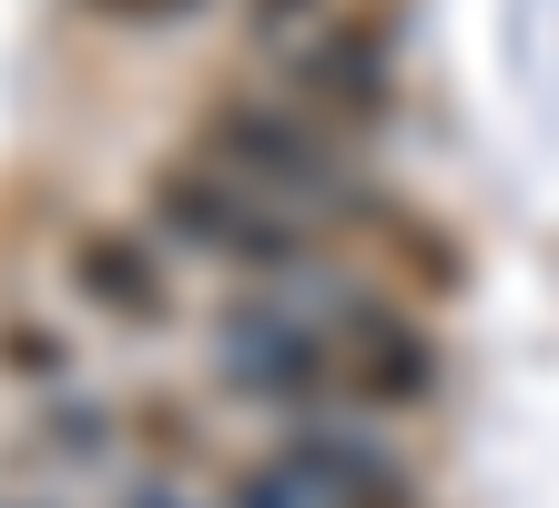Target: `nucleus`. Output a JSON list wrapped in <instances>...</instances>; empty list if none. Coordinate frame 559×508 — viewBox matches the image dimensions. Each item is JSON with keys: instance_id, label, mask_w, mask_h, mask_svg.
<instances>
[{"instance_id": "obj_1", "label": "nucleus", "mask_w": 559, "mask_h": 508, "mask_svg": "<svg viewBox=\"0 0 559 508\" xmlns=\"http://www.w3.org/2000/svg\"><path fill=\"white\" fill-rule=\"evenodd\" d=\"M183 153H204V163H224L235 184L295 203V214H316L325 234L367 224L377 203H386L367 143H356V132H336L325 113H306V102H285L275 82H214L204 102H193Z\"/></svg>"}, {"instance_id": "obj_2", "label": "nucleus", "mask_w": 559, "mask_h": 508, "mask_svg": "<svg viewBox=\"0 0 559 508\" xmlns=\"http://www.w3.org/2000/svg\"><path fill=\"white\" fill-rule=\"evenodd\" d=\"M143 224L174 255L224 264V285H306V295H325V275H336L316 214H295V203L235 184L204 153H163L153 174H143Z\"/></svg>"}, {"instance_id": "obj_3", "label": "nucleus", "mask_w": 559, "mask_h": 508, "mask_svg": "<svg viewBox=\"0 0 559 508\" xmlns=\"http://www.w3.org/2000/svg\"><path fill=\"white\" fill-rule=\"evenodd\" d=\"M254 72L285 102L325 113L336 132H356V143H386L397 132V11L377 0V11L316 31V42H275V51H254Z\"/></svg>"}, {"instance_id": "obj_4", "label": "nucleus", "mask_w": 559, "mask_h": 508, "mask_svg": "<svg viewBox=\"0 0 559 508\" xmlns=\"http://www.w3.org/2000/svg\"><path fill=\"white\" fill-rule=\"evenodd\" d=\"M325 326H336V377H346V417H407L448 387V346L417 305L377 295V285H336L325 295Z\"/></svg>"}, {"instance_id": "obj_5", "label": "nucleus", "mask_w": 559, "mask_h": 508, "mask_svg": "<svg viewBox=\"0 0 559 508\" xmlns=\"http://www.w3.org/2000/svg\"><path fill=\"white\" fill-rule=\"evenodd\" d=\"M61 275H72V305H92L122 335H163L183 326V285H174V245L153 224H72L61 234Z\"/></svg>"}, {"instance_id": "obj_6", "label": "nucleus", "mask_w": 559, "mask_h": 508, "mask_svg": "<svg viewBox=\"0 0 559 508\" xmlns=\"http://www.w3.org/2000/svg\"><path fill=\"white\" fill-rule=\"evenodd\" d=\"M31 448H41L51 468H72V479H82V468H112V458H122V406L61 387V397L31 406Z\"/></svg>"}, {"instance_id": "obj_7", "label": "nucleus", "mask_w": 559, "mask_h": 508, "mask_svg": "<svg viewBox=\"0 0 559 508\" xmlns=\"http://www.w3.org/2000/svg\"><path fill=\"white\" fill-rule=\"evenodd\" d=\"M367 234H377L386 255H407V275H417L427 295H457V285H468V255H457V234H438V224L417 214V203H397V193H386L377 214H367Z\"/></svg>"}, {"instance_id": "obj_8", "label": "nucleus", "mask_w": 559, "mask_h": 508, "mask_svg": "<svg viewBox=\"0 0 559 508\" xmlns=\"http://www.w3.org/2000/svg\"><path fill=\"white\" fill-rule=\"evenodd\" d=\"M0 377L31 387V397H61V387L82 377V346L51 316H21V305H11V316H0Z\"/></svg>"}, {"instance_id": "obj_9", "label": "nucleus", "mask_w": 559, "mask_h": 508, "mask_svg": "<svg viewBox=\"0 0 559 508\" xmlns=\"http://www.w3.org/2000/svg\"><path fill=\"white\" fill-rule=\"evenodd\" d=\"M122 437H133L143 458H163V468H193V458H204V417H193L183 397H143V406H122Z\"/></svg>"}, {"instance_id": "obj_10", "label": "nucleus", "mask_w": 559, "mask_h": 508, "mask_svg": "<svg viewBox=\"0 0 559 508\" xmlns=\"http://www.w3.org/2000/svg\"><path fill=\"white\" fill-rule=\"evenodd\" d=\"M92 21H122V31H183V21H204L214 0H82Z\"/></svg>"}, {"instance_id": "obj_11", "label": "nucleus", "mask_w": 559, "mask_h": 508, "mask_svg": "<svg viewBox=\"0 0 559 508\" xmlns=\"http://www.w3.org/2000/svg\"><path fill=\"white\" fill-rule=\"evenodd\" d=\"M122 508H183L174 488H133V498H122Z\"/></svg>"}]
</instances>
